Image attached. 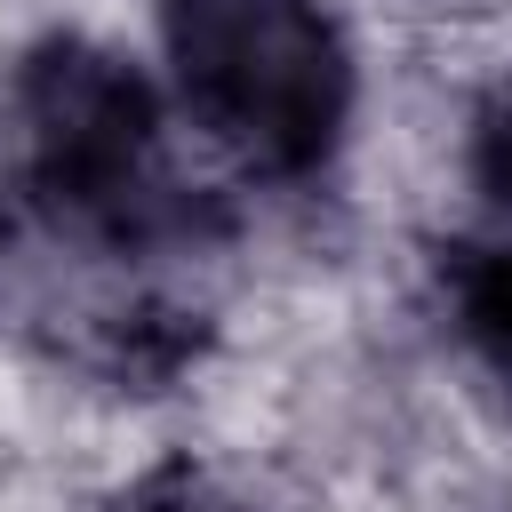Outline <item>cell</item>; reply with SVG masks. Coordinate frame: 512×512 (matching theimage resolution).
Returning <instances> with one entry per match:
<instances>
[{"label":"cell","mask_w":512,"mask_h":512,"mask_svg":"<svg viewBox=\"0 0 512 512\" xmlns=\"http://www.w3.org/2000/svg\"><path fill=\"white\" fill-rule=\"evenodd\" d=\"M8 184L56 240L104 256H152L208 232V208L168 168L160 88L88 32H48L16 56L8 96Z\"/></svg>","instance_id":"6da1fadb"},{"label":"cell","mask_w":512,"mask_h":512,"mask_svg":"<svg viewBox=\"0 0 512 512\" xmlns=\"http://www.w3.org/2000/svg\"><path fill=\"white\" fill-rule=\"evenodd\" d=\"M168 88L248 176H320L360 112V64L320 0H160Z\"/></svg>","instance_id":"7a4b0ae2"},{"label":"cell","mask_w":512,"mask_h":512,"mask_svg":"<svg viewBox=\"0 0 512 512\" xmlns=\"http://www.w3.org/2000/svg\"><path fill=\"white\" fill-rule=\"evenodd\" d=\"M440 296L472 360L512 392V240H464L440 256Z\"/></svg>","instance_id":"3957f363"},{"label":"cell","mask_w":512,"mask_h":512,"mask_svg":"<svg viewBox=\"0 0 512 512\" xmlns=\"http://www.w3.org/2000/svg\"><path fill=\"white\" fill-rule=\"evenodd\" d=\"M464 168H472L480 200H488L496 216H512V72L480 96V112H472V144H464Z\"/></svg>","instance_id":"277c9868"},{"label":"cell","mask_w":512,"mask_h":512,"mask_svg":"<svg viewBox=\"0 0 512 512\" xmlns=\"http://www.w3.org/2000/svg\"><path fill=\"white\" fill-rule=\"evenodd\" d=\"M120 512H240L216 480H200V472H184V464H168V472H152L144 488H128V504Z\"/></svg>","instance_id":"5b68a950"}]
</instances>
